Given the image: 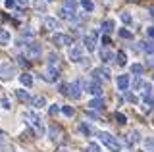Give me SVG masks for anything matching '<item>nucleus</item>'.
<instances>
[{
	"mask_svg": "<svg viewBox=\"0 0 154 152\" xmlns=\"http://www.w3.org/2000/svg\"><path fill=\"white\" fill-rule=\"evenodd\" d=\"M23 120H25V123L33 129V133L37 137L45 135V125H42V120L37 112H23Z\"/></svg>",
	"mask_w": 154,
	"mask_h": 152,
	"instance_id": "f257e3e1",
	"label": "nucleus"
},
{
	"mask_svg": "<svg viewBox=\"0 0 154 152\" xmlns=\"http://www.w3.org/2000/svg\"><path fill=\"white\" fill-rule=\"evenodd\" d=\"M98 139L102 141V144H104V146H108V148L112 150V152H119V150H122V144H119V141L116 139L112 133H108V131H100V133H98Z\"/></svg>",
	"mask_w": 154,
	"mask_h": 152,
	"instance_id": "f03ea898",
	"label": "nucleus"
},
{
	"mask_svg": "<svg viewBox=\"0 0 154 152\" xmlns=\"http://www.w3.org/2000/svg\"><path fill=\"white\" fill-rule=\"evenodd\" d=\"M75 14H77L75 0H64V6H62V10H60V17H62V20L73 21L75 20Z\"/></svg>",
	"mask_w": 154,
	"mask_h": 152,
	"instance_id": "7ed1b4c3",
	"label": "nucleus"
},
{
	"mask_svg": "<svg viewBox=\"0 0 154 152\" xmlns=\"http://www.w3.org/2000/svg\"><path fill=\"white\" fill-rule=\"evenodd\" d=\"M60 91L62 94H66V96H71L73 100L81 96V85L79 81H73V83H67V85H60Z\"/></svg>",
	"mask_w": 154,
	"mask_h": 152,
	"instance_id": "20e7f679",
	"label": "nucleus"
},
{
	"mask_svg": "<svg viewBox=\"0 0 154 152\" xmlns=\"http://www.w3.org/2000/svg\"><path fill=\"white\" fill-rule=\"evenodd\" d=\"M16 64H12V62H6V64H2V68H0V81H12L14 77H16Z\"/></svg>",
	"mask_w": 154,
	"mask_h": 152,
	"instance_id": "39448f33",
	"label": "nucleus"
},
{
	"mask_svg": "<svg viewBox=\"0 0 154 152\" xmlns=\"http://www.w3.org/2000/svg\"><path fill=\"white\" fill-rule=\"evenodd\" d=\"M67 58L71 62H75V64H81V62L85 60V48L83 44H75L69 48V54H67Z\"/></svg>",
	"mask_w": 154,
	"mask_h": 152,
	"instance_id": "423d86ee",
	"label": "nucleus"
},
{
	"mask_svg": "<svg viewBox=\"0 0 154 152\" xmlns=\"http://www.w3.org/2000/svg\"><path fill=\"white\" fill-rule=\"evenodd\" d=\"M41 44H37V42H31V44H27V48H25V56L29 60H37V58H41Z\"/></svg>",
	"mask_w": 154,
	"mask_h": 152,
	"instance_id": "0eeeda50",
	"label": "nucleus"
},
{
	"mask_svg": "<svg viewBox=\"0 0 154 152\" xmlns=\"http://www.w3.org/2000/svg\"><path fill=\"white\" fill-rule=\"evenodd\" d=\"M52 42L58 44V46H69V44H73V37L64 35V33H56V35L52 37Z\"/></svg>",
	"mask_w": 154,
	"mask_h": 152,
	"instance_id": "6e6552de",
	"label": "nucleus"
},
{
	"mask_svg": "<svg viewBox=\"0 0 154 152\" xmlns=\"http://www.w3.org/2000/svg\"><path fill=\"white\" fill-rule=\"evenodd\" d=\"M85 91L89 94H94V96H102V85L98 81H89L85 85Z\"/></svg>",
	"mask_w": 154,
	"mask_h": 152,
	"instance_id": "1a4fd4ad",
	"label": "nucleus"
},
{
	"mask_svg": "<svg viewBox=\"0 0 154 152\" xmlns=\"http://www.w3.org/2000/svg\"><path fill=\"white\" fill-rule=\"evenodd\" d=\"M62 135H64V131H62L60 125H52L50 129H48V137H50L52 142H60L62 141Z\"/></svg>",
	"mask_w": 154,
	"mask_h": 152,
	"instance_id": "9d476101",
	"label": "nucleus"
},
{
	"mask_svg": "<svg viewBox=\"0 0 154 152\" xmlns=\"http://www.w3.org/2000/svg\"><path fill=\"white\" fill-rule=\"evenodd\" d=\"M93 79L94 81H108L110 79V69L108 68H98V69H93Z\"/></svg>",
	"mask_w": 154,
	"mask_h": 152,
	"instance_id": "9b49d317",
	"label": "nucleus"
},
{
	"mask_svg": "<svg viewBox=\"0 0 154 152\" xmlns=\"http://www.w3.org/2000/svg\"><path fill=\"white\" fill-rule=\"evenodd\" d=\"M83 42H85L83 48H87L89 52H93V50L96 48V33H89V35H85Z\"/></svg>",
	"mask_w": 154,
	"mask_h": 152,
	"instance_id": "f8f14e48",
	"label": "nucleus"
},
{
	"mask_svg": "<svg viewBox=\"0 0 154 152\" xmlns=\"http://www.w3.org/2000/svg\"><path fill=\"white\" fill-rule=\"evenodd\" d=\"M58 77H60L58 68H56V65H48V69H46V73H45V79H46L48 83H54Z\"/></svg>",
	"mask_w": 154,
	"mask_h": 152,
	"instance_id": "ddd939ff",
	"label": "nucleus"
},
{
	"mask_svg": "<svg viewBox=\"0 0 154 152\" xmlns=\"http://www.w3.org/2000/svg\"><path fill=\"white\" fill-rule=\"evenodd\" d=\"M45 29H48V31H56V29H60L62 27V23L56 20V17H45Z\"/></svg>",
	"mask_w": 154,
	"mask_h": 152,
	"instance_id": "4468645a",
	"label": "nucleus"
},
{
	"mask_svg": "<svg viewBox=\"0 0 154 152\" xmlns=\"http://www.w3.org/2000/svg\"><path fill=\"white\" fill-rule=\"evenodd\" d=\"M129 83H131L129 75H119V77H118V89H119V91H127Z\"/></svg>",
	"mask_w": 154,
	"mask_h": 152,
	"instance_id": "2eb2a0df",
	"label": "nucleus"
},
{
	"mask_svg": "<svg viewBox=\"0 0 154 152\" xmlns=\"http://www.w3.org/2000/svg\"><path fill=\"white\" fill-rule=\"evenodd\" d=\"M89 108H93V110H100V108H104V100H102V96L93 98V100L89 102Z\"/></svg>",
	"mask_w": 154,
	"mask_h": 152,
	"instance_id": "dca6fc26",
	"label": "nucleus"
},
{
	"mask_svg": "<svg viewBox=\"0 0 154 152\" xmlns=\"http://www.w3.org/2000/svg\"><path fill=\"white\" fill-rule=\"evenodd\" d=\"M19 83L25 85V87H31V85H33V77H31V73H21V75H19Z\"/></svg>",
	"mask_w": 154,
	"mask_h": 152,
	"instance_id": "f3484780",
	"label": "nucleus"
},
{
	"mask_svg": "<svg viewBox=\"0 0 154 152\" xmlns=\"http://www.w3.org/2000/svg\"><path fill=\"white\" fill-rule=\"evenodd\" d=\"M114 27H116V23H114V20H106V21H102V31L108 35V33H112L114 31Z\"/></svg>",
	"mask_w": 154,
	"mask_h": 152,
	"instance_id": "a211bd4d",
	"label": "nucleus"
},
{
	"mask_svg": "<svg viewBox=\"0 0 154 152\" xmlns=\"http://www.w3.org/2000/svg\"><path fill=\"white\" fill-rule=\"evenodd\" d=\"M31 102H33L35 108H45L46 106V98L45 96H35V98H31Z\"/></svg>",
	"mask_w": 154,
	"mask_h": 152,
	"instance_id": "6ab92c4d",
	"label": "nucleus"
},
{
	"mask_svg": "<svg viewBox=\"0 0 154 152\" xmlns=\"http://www.w3.org/2000/svg\"><path fill=\"white\" fill-rule=\"evenodd\" d=\"M8 42H10V31L0 27V44H8Z\"/></svg>",
	"mask_w": 154,
	"mask_h": 152,
	"instance_id": "aec40b11",
	"label": "nucleus"
},
{
	"mask_svg": "<svg viewBox=\"0 0 154 152\" xmlns=\"http://www.w3.org/2000/svg\"><path fill=\"white\" fill-rule=\"evenodd\" d=\"M114 58H116V62H118V65H125V64H127V58H125V54L122 50H119L118 54H114Z\"/></svg>",
	"mask_w": 154,
	"mask_h": 152,
	"instance_id": "412c9836",
	"label": "nucleus"
},
{
	"mask_svg": "<svg viewBox=\"0 0 154 152\" xmlns=\"http://www.w3.org/2000/svg\"><path fill=\"white\" fill-rule=\"evenodd\" d=\"M16 94H17V98L21 102H29V100H31V96H29L27 91H21V89H19V91H16Z\"/></svg>",
	"mask_w": 154,
	"mask_h": 152,
	"instance_id": "4be33fe9",
	"label": "nucleus"
},
{
	"mask_svg": "<svg viewBox=\"0 0 154 152\" xmlns=\"http://www.w3.org/2000/svg\"><path fill=\"white\" fill-rule=\"evenodd\" d=\"M127 142H129V144H135V142H139V131H129Z\"/></svg>",
	"mask_w": 154,
	"mask_h": 152,
	"instance_id": "5701e85b",
	"label": "nucleus"
},
{
	"mask_svg": "<svg viewBox=\"0 0 154 152\" xmlns=\"http://www.w3.org/2000/svg\"><path fill=\"white\" fill-rule=\"evenodd\" d=\"M81 6H83L87 12H93V10H94V4H93V0H81Z\"/></svg>",
	"mask_w": 154,
	"mask_h": 152,
	"instance_id": "b1692460",
	"label": "nucleus"
},
{
	"mask_svg": "<svg viewBox=\"0 0 154 152\" xmlns=\"http://www.w3.org/2000/svg\"><path fill=\"white\" fill-rule=\"evenodd\" d=\"M100 58H102V62H112L114 60V54H112V52H108V50H102V52H100Z\"/></svg>",
	"mask_w": 154,
	"mask_h": 152,
	"instance_id": "393cba45",
	"label": "nucleus"
},
{
	"mask_svg": "<svg viewBox=\"0 0 154 152\" xmlns=\"http://www.w3.org/2000/svg\"><path fill=\"white\" fill-rule=\"evenodd\" d=\"M143 144H144V148H146V150L154 152V139H152V137H148V139H144V142H143Z\"/></svg>",
	"mask_w": 154,
	"mask_h": 152,
	"instance_id": "a878e982",
	"label": "nucleus"
},
{
	"mask_svg": "<svg viewBox=\"0 0 154 152\" xmlns=\"http://www.w3.org/2000/svg\"><path fill=\"white\" fill-rule=\"evenodd\" d=\"M143 48L148 52V54H154V41H148V42H143Z\"/></svg>",
	"mask_w": 154,
	"mask_h": 152,
	"instance_id": "bb28decb",
	"label": "nucleus"
},
{
	"mask_svg": "<svg viewBox=\"0 0 154 152\" xmlns=\"http://www.w3.org/2000/svg\"><path fill=\"white\" fill-rule=\"evenodd\" d=\"M143 71H144V68H143L141 64H133V65H131V73H135V75H141Z\"/></svg>",
	"mask_w": 154,
	"mask_h": 152,
	"instance_id": "cd10ccee",
	"label": "nucleus"
},
{
	"mask_svg": "<svg viewBox=\"0 0 154 152\" xmlns=\"http://www.w3.org/2000/svg\"><path fill=\"white\" fill-rule=\"evenodd\" d=\"M87 152H102V150H100V146L96 142H89L87 144Z\"/></svg>",
	"mask_w": 154,
	"mask_h": 152,
	"instance_id": "c85d7f7f",
	"label": "nucleus"
},
{
	"mask_svg": "<svg viewBox=\"0 0 154 152\" xmlns=\"http://www.w3.org/2000/svg\"><path fill=\"white\" fill-rule=\"evenodd\" d=\"M119 17H122V21H123V23H127V25H129V23H133V17L129 16L127 12H122V16H119Z\"/></svg>",
	"mask_w": 154,
	"mask_h": 152,
	"instance_id": "c756f323",
	"label": "nucleus"
},
{
	"mask_svg": "<svg viewBox=\"0 0 154 152\" xmlns=\"http://www.w3.org/2000/svg\"><path fill=\"white\" fill-rule=\"evenodd\" d=\"M35 10H38V12H45V10H46V4L42 2V0H35Z\"/></svg>",
	"mask_w": 154,
	"mask_h": 152,
	"instance_id": "7c9ffc66",
	"label": "nucleus"
},
{
	"mask_svg": "<svg viewBox=\"0 0 154 152\" xmlns=\"http://www.w3.org/2000/svg\"><path fill=\"white\" fill-rule=\"evenodd\" d=\"M119 37H122V39H131L133 33H131V31H127V29H119Z\"/></svg>",
	"mask_w": 154,
	"mask_h": 152,
	"instance_id": "2f4dec72",
	"label": "nucleus"
},
{
	"mask_svg": "<svg viewBox=\"0 0 154 152\" xmlns=\"http://www.w3.org/2000/svg\"><path fill=\"white\" fill-rule=\"evenodd\" d=\"M62 112H64L67 117H71V116H73V114H75V110H73V108H71V106H64V108H62Z\"/></svg>",
	"mask_w": 154,
	"mask_h": 152,
	"instance_id": "473e14b6",
	"label": "nucleus"
},
{
	"mask_svg": "<svg viewBox=\"0 0 154 152\" xmlns=\"http://www.w3.org/2000/svg\"><path fill=\"white\" fill-rule=\"evenodd\" d=\"M79 129H81V133H83V135H87V137L91 135V127L85 125V123H83V125H79Z\"/></svg>",
	"mask_w": 154,
	"mask_h": 152,
	"instance_id": "72a5a7b5",
	"label": "nucleus"
},
{
	"mask_svg": "<svg viewBox=\"0 0 154 152\" xmlns=\"http://www.w3.org/2000/svg\"><path fill=\"white\" fill-rule=\"evenodd\" d=\"M0 152H16V148L12 144H4V146H0Z\"/></svg>",
	"mask_w": 154,
	"mask_h": 152,
	"instance_id": "f704fd0d",
	"label": "nucleus"
},
{
	"mask_svg": "<svg viewBox=\"0 0 154 152\" xmlns=\"http://www.w3.org/2000/svg\"><path fill=\"white\" fill-rule=\"evenodd\" d=\"M116 121H118L119 125H123V123H127V121H125V116H123V114H116Z\"/></svg>",
	"mask_w": 154,
	"mask_h": 152,
	"instance_id": "c9c22d12",
	"label": "nucleus"
},
{
	"mask_svg": "<svg viewBox=\"0 0 154 152\" xmlns=\"http://www.w3.org/2000/svg\"><path fill=\"white\" fill-rule=\"evenodd\" d=\"M48 112H50V116H56V114L60 112V106H58V104H52V106H50V110H48Z\"/></svg>",
	"mask_w": 154,
	"mask_h": 152,
	"instance_id": "e433bc0d",
	"label": "nucleus"
},
{
	"mask_svg": "<svg viewBox=\"0 0 154 152\" xmlns=\"http://www.w3.org/2000/svg\"><path fill=\"white\" fill-rule=\"evenodd\" d=\"M4 144H6V133L0 129V146H4Z\"/></svg>",
	"mask_w": 154,
	"mask_h": 152,
	"instance_id": "4c0bfd02",
	"label": "nucleus"
},
{
	"mask_svg": "<svg viewBox=\"0 0 154 152\" xmlns=\"http://www.w3.org/2000/svg\"><path fill=\"white\" fill-rule=\"evenodd\" d=\"M0 102H2V108H4V110H10V100H8L6 96H4V98H2Z\"/></svg>",
	"mask_w": 154,
	"mask_h": 152,
	"instance_id": "58836bf2",
	"label": "nucleus"
},
{
	"mask_svg": "<svg viewBox=\"0 0 154 152\" xmlns=\"http://www.w3.org/2000/svg\"><path fill=\"white\" fill-rule=\"evenodd\" d=\"M6 8H16V0H6Z\"/></svg>",
	"mask_w": 154,
	"mask_h": 152,
	"instance_id": "ea45409f",
	"label": "nucleus"
},
{
	"mask_svg": "<svg viewBox=\"0 0 154 152\" xmlns=\"http://www.w3.org/2000/svg\"><path fill=\"white\" fill-rule=\"evenodd\" d=\"M102 44H104V46H108V44H110V39H108V37H106V35L102 37Z\"/></svg>",
	"mask_w": 154,
	"mask_h": 152,
	"instance_id": "a19ab883",
	"label": "nucleus"
},
{
	"mask_svg": "<svg viewBox=\"0 0 154 152\" xmlns=\"http://www.w3.org/2000/svg\"><path fill=\"white\" fill-rule=\"evenodd\" d=\"M146 33H148V37H154V27H148Z\"/></svg>",
	"mask_w": 154,
	"mask_h": 152,
	"instance_id": "79ce46f5",
	"label": "nucleus"
},
{
	"mask_svg": "<svg viewBox=\"0 0 154 152\" xmlns=\"http://www.w3.org/2000/svg\"><path fill=\"white\" fill-rule=\"evenodd\" d=\"M150 65H154V58H152V62H150Z\"/></svg>",
	"mask_w": 154,
	"mask_h": 152,
	"instance_id": "37998d69",
	"label": "nucleus"
},
{
	"mask_svg": "<svg viewBox=\"0 0 154 152\" xmlns=\"http://www.w3.org/2000/svg\"><path fill=\"white\" fill-rule=\"evenodd\" d=\"M19 2H27V0H19Z\"/></svg>",
	"mask_w": 154,
	"mask_h": 152,
	"instance_id": "c03bdc74",
	"label": "nucleus"
}]
</instances>
